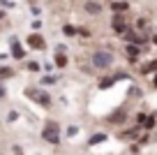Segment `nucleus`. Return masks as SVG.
<instances>
[{"instance_id":"nucleus-19","label":"nucleus","mask_w":157,"mask_h":155,"mask_svg":"<svg viewBox=\"0 0 157 155\" xmlns=\"http://www.w3.org/2000/svg\"><path fill=\"white\" fill-rule=\"evenodd\" d=\"M2 95H5V86H0V97H2Z\"/></svg>"},{"instance_id":"nucleus-5","label":"nucleus","mask_w":157,"mask_h":155,"mask_svg":"<svg viewBox=\"0 0 157 155\" xmlns=\"http://www.w3.org/2000/svg\"><path fill=\"white\" fill-rule=\"evenodd\" d=\"M113 30H116L118 35H125V33H127V23H125L123 14H116V19H113Z\"/></svg>"},{"instance_id":"nucleus-13","label":"nucleus","mask_w":157,"mask_h":155,"mask_svg":"<svg viewBox=\"0 0 157 155\" xmlns=\"http://www.w3.org/2000/svg\"><path fill=\"white\" fill-rule=\"evenodd\" d=\"M125 51H127V56H132V58H136V56H139L136 44H127V46H125Z\"/></svg>"},{"instance_id":"nucleus-16","label":"nucleus","mask_w":157,"mask_h":155,"mask_svg":"<svg viewBox=\"0 0 157 155\" xmlns=\"http://www.w3.org/2000/svg\"><path fill=\"white\" fill-rule=\"evenodd\" d=\"M42 83H44V86H51V83H56V77H44Z\"/></svg>"},{"instance_id":"nucleus-6","label":"nucleus","mask_w":157,"mask_h":155,"mask_svg":"<svg viewBox=\"0 0 157 155\" xmlns=\"http://www.w3.org/2000/svg\"><path fill=\"white\" fill-rule=\"evenodd\" d=\"M28 46L30 49H44V37L42 35H28Z\"/></svg>"},{"instance_id":"nucleus-10","label":"nucleus","mask_w":157,"mask_h":155,"mask_svg":"<svg viewBox=\"0 0 157 155\" xmlns=\"http://www.w3.org/2000/svg\"><path fill=\"white\" fill-rule=\"evenodd\" d=\"M12 56H14L16 60H21V58L25 56V51H23V49L19 46V42H12Z\"/></svg>"},{"instance_id":"nucleus-11","label":"nucleus","mask_w":157,"mask_h":155,"mask_svg":"<svg viewBox=\"0 0 157 155\" xmlns=\"http://www.w3.org/2000/svg\"><path fill=\"white\" fill-rule=\"evenodd\" d=\"M157 70V60H150V63H146L141 67V74H150V72H155Z\"/></svg>"},{"instance_id":"nucleus-17","label":"nucleus","mask_w":157,"mask_h":155,"mask_svg":"<svg viewBox=\"0 0 157 155\" xmlns=\"http://www.w3.org/2000/svg\"><path fill=\"white\" fill-rule=\"evenodd\" d=\"M28 70H30V72H37V70H39V63H28Z\"/></svg>"},{"instance_id":"nucleus-18","label":"nucleus","mask_w":157,"mask_h":155,"mask_svg":"<svg viewBox=\"0 0 157 155\" xmlns=\"http://www.w3.org/2000/svg\"><path fill=\"white\" fill-rule=\"evenodd\" d=\"M14 121H19V113L12 111V113H10V123H14Z\"/></svg>"},{"instance_id":"nucleus-2","label":"nucleus","mask_w":157,"mask_h":155,"mask_svg":"<svg viewBox=\"0 0 157 155\" xmlns=\"http://www.w3.org/2000/svg\"><path fill=\"white\" fill-rule=\"evenodd\" d=\"M42 139H44L46 144L58 146V144H60V130H58V123L46 121V123H44V130H42Z\"/></svg>"},{"instance_id":"nucleus-12","label":"nucleus","mask_w":157,"mask_h":155,"mask_svg":"<svg viewBox=\"0 0 157 155\" xmlns=\"http://www.w3.org/2000/svg\"><path fill=\"white\" fill-rule=\"evenodd\" d=\"M56 65H58V67H67V56L65 54H56Z\"/></svg>"},{"instance_id":"nucleus-14","label":"nucleus","mask_w":157,"mask_h":155,"mask_svg":"<svg viewBox=\"0 0 157 155\" xmlns=\"http://www.w3.org/2000/svg\"><path fill=\"white\" fill-rule=\"evenodd\" d=\"M14 77V70L12 67H0V79H10Z\"/></svg>"},{"instance_id":"nucleus-7","label":"nucleus","mask_w":157,"mask_h":155,"mask_svg":"<svg viewBox=\"0 0 157 155\" xmlns=\"http://www.w3.org/2000/svg\"><path fill=\"white\" fill-rule=\"evenodd\" d=\"M111 10L116 14H123V12L129 10V5H127V0H116V2H111Z\"/></svg>"},{"instance_id":"nucleus-20","label":"nucleus","mask_w":157,"mask_h":155,"mask_svg":"<svg viewBox=\"0 0 157 155\" xmlns=\"http://www.w3.org/2000/svg\"><path fill=\"white\" fill-rule=\"evenodd\" d=\"M2 16H5V12H0V19H2Z\"/></svg>"},{"instance_id":"nucleus-15","label":"nucleus","mask_w":157,"mask_h":155,"mask_svg":"<svg viewBox=\"0 0 157 155\" xmlns=\"http://www.w3.org/2000/svg\"><path fill=\"white\" fill-rule=\"evenodd\" d=\"M76 33H78V30L74 28V26H69V23L63 26V35H67V37H72V35H76Z\"/></svg>"},{"instance_id":"nucleus-3","label":"nucleus","mask_w":157,"mask_h":155,"mask_svg":"<svg viewBox=\"0 0 157 155\" xmlns=\"http://www.w3.org/2000/svg\"><path fill=\"white\" fill-rule=\"evenodd\" d=\"M25 95L33 97V100H37V104H42V107H51V95H49V93H42V90H35V88H28V90H25Z\"/></svg>"},{"instance_id":"nucleus-8","label":"nucleus","mask_w":157,"mask_h":155,"mask_svg":"<svg viewBox=\"0 0 157 155\" xmlns=\"http://www.w3.org/2000/svg\"><path fill=\"white\" fill-rule=\"evenodd\" d=\"M106 139H109V134H104V132H95V134L88 139V146H97V144H104Z\"/></svg>"},{"instance_id":"nucleus-9","label":"nucleus","mask_w":157,"mask_h":155,"mask_svg":"<svg viewBox=\"0 0 157 155\" xmlns=\"http://www.w3.org/2000/svg\"><path fill=\"white\" fill-rule=\"evenodd\" d=\"M86 12L93 14V16H97L99 12H102V5H99V2H93V0H88V2H86Z\"/></svg>"},{"instance_id":"nucleus-4","label":"nucleus","mask_w":157,"mask_h":155,"mask_svg":"<svg viewBox=\"0 0 157 155\" xmlns=\"http://www.w3.org/2000/svg\"><path fill=\"white\" fill-rule=\"evenodd\" d=\"M155 116H146V113H139L136 116V125H141V127H146V130H152L155 127Z\"/></svg>"},{"instance_id":"nucleus-1","label":"nucleus","mask_w":157,"mask_h":155,"mask_svg":"<svg viewBox=\"0 0 157 155\" xmlns=\"http://www.w3.org/2000/svg\"><path fill=\"white\" fill-rule=\"evenodd\" d=\"M90 63H93L97 70H109L113 65V54H111V51L99 49V51H95V54L90 56Z\"/></svg>"}]
</instances>
